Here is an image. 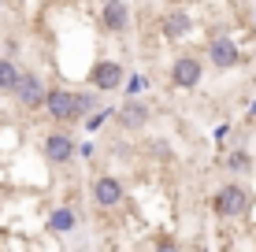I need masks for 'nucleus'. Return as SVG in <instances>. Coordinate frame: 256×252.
Listing matches in <instances>:
<instances>
[{
	"label": "nucleus",
	"mask_w": 256,
	"mask_h": 252,
	"mask_svg": "<svg viewBox=\"0 0 256 252\" xmlns=\"http://www.w3.org/2000/svg\"><path fill=\"white\" fill-rule=\"evenodd\" d=\"M93 97L90 93H67V89H52L45 108L52 111V119H60V123H74V119H82L86 111L93 108Z\"/></svg>",
	"instance_id": "obj_1"
},
{
	"label": "nucleus",
	"mask_w": 256,
	"mask_h": 252,
	"mask_svg": "<svg viewBox=\"0 0 256 252\" xmlns=\"http://www.w3.org/2000/svg\"><path fill=\"white\" fill-rule=\"evenodd\" d=\"M216 212L223 215V219H238V215L249 212V193H245L242 186H223L216 193Z\"/></svg>",
	"instance_id": "obj_2"
},
{
	"label": "nucleus",
	"mask_w": 256,
	"mask_h": 252,
	"mask_svg": "<svg viewBox=\"0 0 256 252\" xmlns=\"http://www.w3.org/2000/svg\"><path fill=\"white\" fill-rule=\"evenodd\" d=\"M200 74H204V63L197 56H178L171 63V85H178V89H193L200 82Z\"/></svg>",
	"instance_id": "obj_3"
},
{
	"label": "nucleus",
	"mask_w": 256,
	"mask_h": 252,
	"mask_svg": "<svg viewBox=\"0 0 256 252\" xmlns=\"http://www.w3.org/2000/svg\"><path fill=\"white\" fill-rule=\"evenodd\" d=\"M90 85H96L100 93H112L122 85V67L116 63V59H100V63L90 71Z\"/></svg>",
	"instance_id": "obj_4"
},
{
	"label": "nucleus",
	"mask_w": 256,
	"mask_h": 252,
	"mask_svg": "<svg viewBox=\"0 0 256 252\" xmlns=\"http://www.w3.org/2000/svg\"><path fill=\"white\" fill-rule=\"evenodd\" d=\"M208 59H212V67L226 71V67H234L238 59H242V52H238V45H234L230 37H212V45H208Z\"/></svg>",
	"instance_id": "obj_5"
},
{
	"label": "nucleus",
	"mask_w": 256,
	"mask_h": 252,
	"mask_svg": "<svg viewBox=\"0 0 256 252\" xmlns=\"http://www.w3.org/2000/svg\"><path fill=\"white\" fill-rule=\"evenodd\" d=\"M148 115H152V111H148L145 100H126V104L116 111V123H119L122 130H141V126L148 123Z\"/></svg>",
	"instance_id": "obj_6"
},
{
	"label": "nucleus",
	"mask_w": 256,
	"mask_h": 252,
	"mask_svg": "<svg viewBox=\"0 0 256 252\" xmlns=\"http://www.w3.org/2000/svg\"><path fill=\"white\" fill-rule=\"evenodd\" d=\"M74 152H78V145L70 141L67 134H48V137H45V160L56 163V167H64Z\"/></svg>",
	"instance_id": "obj_7"
},
{
	"label": "nucleus",
	"mask_w": 256,
	"mask_h": 252,
	"mask_svg": "<svg viewBox=\"0 0 256 252\" xmlns=\"http://www.w3.org/2000/svg\"><path fill=\"white\" fill-rule=\"evenodd\" d=\"M15 97H19L22 108H41V104L48 100V93H45V85H41L38 74H22V82H19V89H15Z\"/></svg>",
	"instance_id": "obj_8"
},
{
	"label": "nucleus",
	"mask_w": 256,
	"mask_h": 252,
	"mask_svg": "<svg viewBox=\"0 0 256 252\" xmlns=\"http://www.w3.org/2000/svg\"><path fill=\"white\" fill-rule=\"evenodd\" d=\"M93 201L100 204V208H116V204H122V186H119V178L100 175V178L93 182Z\"/></svg>",
	"instance_id": "obj_9"
},
{
	"label": "nucleus",
	"mask_w": 256,
	"mask_h": 252,
	"mask_svg": "<svg viewBox=\"0 0 256 252\" xmlns=\"http://www.w3.org/2000/svg\"><path fill=\"white\" fill-rule=\"evenodd\" d=\"M100 22H104V30H112V33H126L130 30V4H104Z\"/></svg>",
	"instance_id": "obj_10"
},
{
	"label": "nucleus",
	"mask_w": 256,
	"mask_h": 252,
	"mask_svg": "<svg viewBox=\"0 0 256 252\" xmlns=\"http://www.w3.org/2000/svg\"><path fill=\"white\" fill-rule=\"evenodd\" d=\"M193 30V19H190V11H182V7H178V11H167V19H164V33H167V37H186V33Z\"/></svg>",
	"instance_id": "obj_11"
},
{
	"label": "nucleus",
	"mask_w": 256,
	"mask_h": 252,
	"mask_svg": "<svg viewBox=\"0 0 256 252\" xmlns=\"http://www.w3.org/2000/svg\"><path fill=\"white\" fill-rule=\"evenodd\" d=\"M22 82V71L12 63V59H0V93H15Z\"/></svg>",
	"instance_id": "obj_12"
},
{
	"label": "nucleus",
	"mask_w": 256,
	"mask_h": 252,
	"mask_svg": "<svg viewBox=\"0 0 256 252\" xmlns=\"http://www.w3.org/2000/svg\"><path fill=\"white\" fill-rule=\"evenodd\" d=\"M70 227H74V212H70V208H60V212L48 219V230L52 234H67Z\"/></svg>",
	"instance_id": "obj_13"
},
{
	"label": "nucleus",
	"mask_w": 256,
	"mask_h": 252,
	"mask_svg": "<svg viewBox=\"0 0 256 252\" xmlns=\"http://www.w3.org/2000/svg\"><path fill=\"white\" fill-rule=\"evenodd\" d=\"M249 152H242V149H238V152H230V156H226V167H230V171H249Z\"/></svg>",
	"instance_id": "obj_14"
},
{
	"label": "nucleus",
	"mask_w": 256,
	"mask_h": 252,
	"mask_svg": "<svg viewBox=\"0 0 256 252\" xmlns=\"http://www.w3.org/2000/svg\"><path fill=\"white\" fill-rule=\"evenodd\" d=\"M145 85H148V78H145V74H134V78L126 82V93H130V97H138V93L145 89Z\"/></svg>",
	"instance_id": "obj_15"
},
{
	"label": "nucleus",
	"mask_w": 256,
	"mask_h": 252,
	"mask_svg": "<svg viewBox=\"0 0 256 252\" xmlns=\"http://www.w3.org/2000/svg\"><path fill=\"white\" fill-rule=\"evenodd\" d=\"M108 115H116V111H100V115H93V119H90V123H86V126H90V130H96V126H100V123H104V119H108Z\"/></svg>",
	"instance_id": "obj_16"
},
{
	"label": "nucleus",
	"mask_w": 256,
	"mask_h": 252,
	"mask_svg": "<svg viewBox=\"0 0 256 252\" xmlns=\"http://www.w3.org/2000/svg\"><path fill=\"white\" fill-rule=\"evenodd\" d=\"M156 252H178V245H174V241H160V249Z\"/></svg>",
	"instance_id": "obj_17"
}]
</instances>
